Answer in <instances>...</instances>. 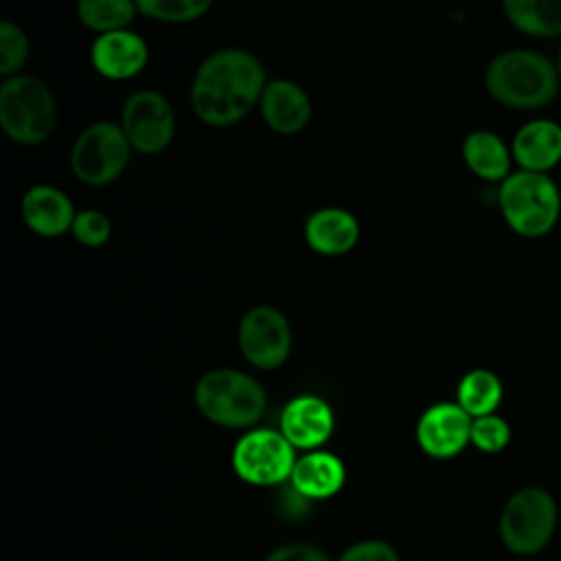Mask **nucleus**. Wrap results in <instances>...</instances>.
Wrapping results in <instances>:
<instances>
[{
	"label": "nucleus",
	"mask_w": 561,
	"mask_h": 561,
	"mask_svg": "<svg viewBox=\"0 0 561 561\" xmlns=\"http://www.w3.org/2000/svg\"><path fill=\"white\" fill-rule=\"evenodd\" d=\"M263 61L237 46L217 48L195 68L191 81L193 114L208 127H230L243 121L267 83Z\"/></svg>",
	"instance_id": "obj_1"
},
{
	"label": "nucleus",
	"mask_w": 561,
	"mask_h": 561,
	"mask_svg": "<svg viewBox=\"0 0 561 561\" xmlns=\"http://www.w3.org/2000/svg\"><path fill=\"white\" fill-rule=\"evenodd\" d=\"M559 85L557 64L530 48L502 50L484 68L489 96L511 110H541L557 99Z\"/></svg>",
	"instance_id": "obj_2"
},
{
	"label": "nucleus",
	"mask_w": 561,
	"mask_h": 561,
	"mask_svg": "<svg viewBox=\"0 0 561 561\" xmlns=\"http://www.w3.org/2000/svg\"><path fill=\"white\" fill-rule=\"evenodd\" d=\"M57 101L48 83L35 75L4 77L0 85V127L22 147L46 142L57 127Z\"/></svg>",
	"instance_id": "obj_3"
},
{
	"label": "nucleus",
	"mask_w": 561,
	"mask_h": 561,
	"mask_svg": "<svg viewBox=\"0 0 561 561\" xmlns=\"http://www.w3.org/2000/svg\"><path fill=\"white\" fill-rule=\"evenodd\" d=\"M497 206L517 237L541 239L559 221L561 191L548 173L517 169L500 182Z\"/></svg>",
	"instance_id": "obj_4"
},
{
	"label": "nucleus",
	"mask_w": 561,
	"mask_h": 561,
	"mask_svg": "<svg viewBox=\"0 0 561 561\" xmlns=\"http://www.w3.org/2000/svg\"><path fill=\"white\" fill-rule=\"evenodd\" d=\"M195 405L215 425L250 427L267 405L263 386L248 373L237 368L206 370L195 383Z\"/></svg>",
	"instance_id": "obj_5"
},
{
	"label": "nucleus",
	"mask_w": 561,
	"mask_h": 561,
	"mask_svg": "<svg viewBox=\"0 0 561 561\" xmlns=\"http://www.w3.org/2000/svg\"><path fill=\"white\" fill-rule=\"evenodd\" d=\"M559 522L554 495L537 484L517 489L502 506L500 539L515 554H537L543 550Z\"/></svg>",
	"instance_id": "obj_6"
},
{
	"label": "nucleus",
	"mask_w": 561,
	"mask_h": 561,
	"mask_svg": "<svg viewBox=\"0 0 561 561\" xmlns=\"http://www.w3.org/2000/svg\"><path fill=\"white\" fill-rule=\"evenodd\" d=\"M134 149L121 127L114 121H94L85 125L70 147L72 175L92 188L116 182L129 164Z\"/></svg>",
	"instance_id": "obj_7"
},
{
	"label": "nucleus",
	"mask_w": 561,
	"mask_h": 561,
	"mask_svg": "<svg viewBox=\"0 0 561 561\" xmlns=\"http://www.w3.org/2000/svg\"><path fill=\"white\" fill-rule=\"evenodd\" d=\"M118 123L140 156H158L175 138V112L171 101L151 88L134 90L121 105Z\"/></svg>",
	"instance_id": "obj_8"
},
{
	"label": "nucleus",
	"mask_w": 561,
	"mask_h": 561,
	"mask_svg": "<svg viewBox=\"0 0 561 561\" xmlns=\"http://www.w3.org/2000/svg\"><path fill=\"white\" fill-rule=\"evenodd\" d=\"M294 445L280 430L259 427L241 436L232 449L234 473L256 486H272L289 480L296 465Z\"/></svg>",
	"instance_id": "obj_9"
},
{
	"label": "nucleus",
	"mask_w": 561,
	"mask_h": 561,
	"mask_svg": "<svg viewBox=\"0 0 561 561\" xmlns=\"http://www.w3.org/2000/svg\"><path fill=\"white\" fill-rule=\"evenodd\" d=\"M237 344L248 364L261 370L283 366L291 351V327L274 305L250 307L237 327Z\"/></svg>",
	"instance_id": "obj_10"
},
{
	"label": "nucleus",
	"mask_w": 561,
	"mask_h": 561,
	"mask_svg": "<svg viewBox=\"0 0 561 561\" xmlns=\"http://www.w3.org/2000/svg\"><path fill=\"white\" fill-rule=\"evenodd\" d=\"M471 421L458 403H434L416 423V440L432 458H454L471 443Z\"/></svg>",
	"instance_id": "obj_11"
},
{
	"label": "nucleus",
	"mask_w": 561,
	"mask_h": 561,
	"mask_svg": "<svg viewBox=\"0 0 561 561\" xmlns=\"http://www.w3.org/2000/svg\"><path fill=\"white\" fill-rule=\"evenodd\" d=\"M147 61V39L131 28L101 33L90 46V64L94 72L110 81L134 79L145 70Z\"/></svg>",
	"instance_id": "obj_12"
},
{
	"label": "nucleus",
	"mask_w": 561,
	"mask_h": 561,
	"mask_svg": "<svg viewBox=\"0 0 561 561\" xmlns=\"http://www.w3.org/2000/svg\"><path fill=\"white\" fill-rule=\"evenodd\" d=\"M20 215L26 228L44 239H57L70 232L77 208L66 191L55 184H33L24 191L20 202Z\"/></svg>",
	"instance_id": "obj_13"
},
{
	"label": "nucleus",
	"mask_w": 561,
	"mask_h": 561,
	"mask_svg": "<svg viewBox=\"0 0 561 561\" xmlns=\"http://www.w3.org/2000/svg\"><path fill=\"white\" fill-rule=\"evenodd\" d=\"M311 99L302 85L291 79H270L259 99L263 123L278 136H296L311 121Z\"/></svg>",
	"instance_id": "obj_14"
},
{
	"label": "nucleus",
	"mask_w": 561,
	"mask_h": 561,
	"mask_svg": "<svg viewBox=\"0 0 561 561\" xmlns=\"http://www.w3.org/2000/svg\"><path fill=\"white\" fill-rule=\"evenodd\" d=\"M362 228L357 217L342 206L316 208L302 226L305 243L320 256H344L359 241Z\"/></svg>",
	"instance_id": "obj_15"
},
{
	"label": "nucleus",
	"mask_w": 561,
	"mask_h": 561,
	"mask_svg": "<svg viewBox=\"0 0 561 561\" xmlns=\"http://www.w3.org/2000/svg\"><path fill=\"white\" fill-rule=\"evenodd\" d=\"M333 410L316 394L291 399L280 414L283 436L300 449H318L333 434Z\"/></svg>",
	"instance_id": "obj_16"
},
{
	"label": "nucleus",
	"mask_w": 561,
	"mask_h": 561,
	"mask_svg": "<svg viewBox=\"0 0 561 561\" xmlns=\"http://www.w3.org/2000/svg\"><path fill=\"white\" fill-rule=\"evenodd\" d=\"M517 169L550 173L561 162V125L552 118L526 121L511 140Z\"/></svg>",
	"instance_id": "obj_17"
},
{
	"label": "nucleus",
	"mask_w": 561,
	"mask_h": 561,
	"mask_svg": "<svg viewBox=\"0 0 561 561\" xmlns=\"http://www.w3.org/2000/svg\"><path fill=\"white\" fill-rule=\"evenodd\" d=\"M291 489L305 500H324L335 495L344 484V465L329 451H307L296 458L289 476Z\"/></svg>",
	"instance_id": "obj_18"
},
{
	"label": "nucleus",
	"mask_w": 561,
	"mask_h": 561,
	"mask_svg": "<svg viewBox=\"0 0 561 561\" xmlns=\"http://www.w3.org/2000/svg\"><path fill=\"white\" fill-rule=\"evenodd\" d=\"M462 162L465 167L484 182H502L513 171V153L511 145H506L495 131L491 129H473L465 136L462 147Z\"/></svg>",
	"instance_id": "obj_19"
},
{
	"label": "nucleus",
	"mask_w": 561,
	"mask_h": 561,
	"mask_svg": "<svg viewBox=\"0 0 561 561\" xmlns=\"http://www.w3.org/2000/svg\"><path fill=\"white\" fill-rule=\"evenodd\" d=\"M511 26L530 37L561 35V0H502Z\"/></svg>",
	"instance_id": "obj_20"
},
{
	"label": "nucleus",
	"mask_w": 561,
	"mask_h": 561,
	"mask_svg": "<svg viewBox=\"0 0 561 561\" xmlns=\"http://www.w3.org/2000/svg\"><path fill=\"white\" fill-rule=\"evenodd\" d=\"M504 388L500 377L489 368H473L462 375L456 388V403L471 416H486L502 403Z\"/></svg>",
	"instance_id": "obj_21"
},
{
	"label": "nucleus",
	"mask_w": 561,
	"mask_h": 561,
	"mask_svg": "<svg viewBox=\"0 0 561 561\" xmlns=\"http://www.w3.org/2000/svg\"><path fill=\"white\" fill-rule=\"evenodd\" d=\"M75 11L79 22L96 35L129 28L140 15L136 0H77Z\"/></svg>",
	"instance_id": "obj_22"
},
{
	"label": "nucleus",
	"mask_w": 561,
	"mask_h": 561,
	"mask_svg": "<svg viewBox=\"0 0 561 561\" xmlns=\"http://www.w3.org/2000/svg\"><path fill=\"white\" fill-rule=\"evenodd\" d=\"M215 0H136L138 13L164 22V24H186L195 22L210 11Z\"/></svg>",
	"instance_id": "obj_23"
},
{
	"label": "nucleus",
	"mask_w": 561,
	"mask_h": 561,
	"mask_svg": "<svg viewBox=\"0 0 561 561\" xmlns=\"http://www.w3.org/2000/svg\"><path fill=\"white\" fill-rule=\"evenodd\" d=\"M31 57V42L24 28L11 20L0 22V75H20Z\"/></svg>",
	"instance_id": "obj_24"
},
{
	"label": "nucleus",
	"mask_w": 561,
	"mask_h": 561,
	"mask_svg": "<svg viewBox=\"0 0 561 561\" xmlns=\"http://www.w3.org/2000/svg\"><path fill=\"white\" fill-rule=\"evenodd\" d=\"M70 234L83 248H101L112 237V221L99 208L77 210V217H75V224L70 228Z\"/></svg>",
	"instance_id": "obj_25"
},
{
	"label": "nucleus",
	"mask_w": 561,
	"mask_h": 561,
	"mask_svg": "<svg viewBox=\"0 0 561 561\" xmlns=\"http://www.w3.org/2000/svg\"><path fill=\"white\" fill-rule=\"evenodd\" d=\"M471 443L484 454H497L511 443V425L495 412L476 416L471 421Z\"/></svg>",
	"instance_id": "obj_26"
},
{
	"label": "nucleus",
	"mask_w": 561,
	"mask_h": 561,
	"mask_svg": "<svg viewBox=\"0 0 561 561\" xmlns=\"http://www.w3.org/2000/svg\"><path fill=\"white\" fill-rule=\"evenodd\" d=\"M337 561H399V554L388 541L364 539L348 546Z\"/></svg>",
	"instance_id": "obj_27"
},
{
	"label": "nucleus",
	"mask_w": 561,
	"mask_h": 561,
	"mask_svg": "<svg viewBox=\"0 0 561 561\" xmlns=\"http://www.w3.org/2000/svg\"><path fill=\"white\" fill-rule=\"evenodd\" d=\"M263 561H329V557L309 543H287L270 552Z\"/></svg>",
	"instance_id": "obj_28"
},
{
	"label": "nucleus",
	"mask_w": 561,
	"mask_h": 561,
	"mask_svg": "<svg viewBox=\"0 0 561 561\" xmlns=\"http://www.w3.org/2000/svg\"><path fill=\"white\" fill-rule=\"evenodd\" d=\"M557 70H559V79H561V50H559V57H557Z\"/></svg>",
	"instance_id": "obj_29"
}]
</instances>
